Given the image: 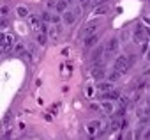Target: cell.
<instances>
[{"label": "cell", "mask_w": 150, "mask_h": 140, "mask_svg": "<svg viewBox=\"0 0 150 140\" xmlns=\"http://www.w3.org/2000/svg\"><path fill=\"white\" fill-rule=\"evenodd\" d=\"M132 66H131V62H129V59L125 57V55H122V57H117L115 59V62H113V69H117L118 73H127L129 69H131Z\"/></svg>", "instance_id": "1"}, {"label": "cell", "mask_w": 150, "mask_h": 140, "mask_svg": "<svg viewBox=\"0 0 150 140\" xmlns=\"http://www.w3.org/2000/svg\"><path fill=\"white\" fill-rule=\"evenodd\" d=\"M118 48H120V39L118 37H111L106 46H104V57H111V55H117L118 53Z\"/></svg>", "instance_id": "2"}, {"label": "cell", "mask_w": 150, "mask_h": 140, "mask_svg": "<svg viewBox=\"0 0 150 140\" xmlns=\"http://www.w3.org/2000/svg\"><path fill=\"white\" fill-rule=\"evenodd\" d=\"M0 46H2L6 51H11L14 46V36L13 34H4L0 32Z\"/></svg>", "instance_id": "3"}, {"label": "cell", "mask_w": 150, "mask_h": 140, "mask_svg": "<svg viewBox=\"0 0 150 140\" xmlns=\"http://www.w3.org/2000/svg\"><path fill=\"white\" fill-rule=\"evenodd\" d=\"M103 128V124H101V121H90L88 124H87V133L90 135V136H97V135H101V129Z\"/></svg>", "instance_id": "4"}, {"label": "cell", "mask_w": 150, "mask_h": 140, "mask_svg": "<svg viewBox=\"0 0 150 140\" xmlns=\"http://www.w3.org/2000/svg\"><path fill=\"white\" fill-rule=\"evenodd\" d=\"M97 41H99V34H90V36L83 37V46H85V50H90V48L97 46Z\"/></svg>", "instance_id": "5"}, {"label": "cell", "mask_w": 150, "mask_h": 140, "mask_svg": "<svg viewBox=\"0 0 150 140\" xmlns=\"http://www.w3.org/2000/svg\"><path fill=\"white\" fill-rule=\"evenodd\" d=\"M132 37H134V41H136V43L146 41V32H145V27L138 25V27L134 29V32H132Z\"/></svg>", "instance_id": "6"}, {"label": "cell", "mask_w": 150, "mask_h": 140, "mask_svg": "<svg viewBox=\"0 0 150 140\" xmlns=\"http://www.w3.org/2000/svg\"><path fill=\"white\" fill-rule=\"evenodd\" d=\"M28 21H30V27H32L34 30H37V32H39V30L42 29V25H44V21L41 20V16H35V14H32V16L28 14Z\"/></svg>", "instance_id": "7"}, {"label": "cell", "mask_w": 150, "mask_h": 140, "mask_svg": "<svg viewBox=\"0 0 150 140\" xmlns=\"http://www.w3.org/2000/svg\"><path fill=\"white\" fill-rule=\"evenodd\" d=\"M76 14H74V11H64L62 13V21L65 23V25H72L74 21H76Z\"/></svg>", "instance_id": "8"}, {"label": "cell", "mask_w": 150, "mask_h": 140, "mask_svg": "<svg viewBox=\"0 0 150 140\" xmlns=\"http://www.w3.org/2000/svg\"><path fill=\"white\" fill-rule=\"evenodd\" d=\"M106 75H108V73H106L104 66H97V67L92 69V78H94V80H103Z\"/></svg>", "instance_id": "9"}, {"label": "cell", "mask_w": 150, "mask_h": 140, "mask_svg": "<svg viewBox=\"0 0 150 140\" xmlns=\"http://www.w3.org/2000/svg\"><path fill=\"white\" fill-rule=\"evenodd\" d=\"M120 98V92L117 89H111L108 92H103V99H110V101H117Z\"/></svg>", "instance_id": "10"}, {"label": "cell", "mask_w": 150, "mask_h": 140, "mask_svg": "<svg viewBox=\"0 0 150 140\" xmlns=\"http://www.w3.org/2000/svg\"><path fill=\"white\" fill-rule=\"evenodd\" d=\"M97 27H99V25H97V23H94V21H92V23H88V25H87V27L83 29L81 36H83V37H87V36H90V34H96Z\"/></svg>", "instance_id": "11"}, {"label": "cell", "mask_w": 150, "mask_h": 140, "mask_svg": "<svg viewBox=\"0 0 150 140\" xmlns=\"http://www.w3.org/2000/svg\"><path fill=\"white\" fill-rule=\"evenodd\" d=\"M101 110H103L104 114H113V112H115L113 103H111L110 99H103V103H101Z\"/></svg>", "instance_id": "12"}, {"label": "cell", "mask_w": 150, "mask_h": 140, "mask_svg": "<svg viewBox=\"0 0 150 140\" xmlns=\"http://www.w3.org/2000/svg\"><path fill=\"white\" fill-rule=\"evenodd\" d=\"M103 55H104V46H97V48H96V51L92 53V62L103 60Z\"/></svg>", "instance_id": "13"}, {"label": "cell", "mask_w": 150, "mask_h": 140, "mask_svg": "<svg viewBox=\"0 0 150 140\" xmlns=\"http://www.w3.org/2000/svg\"><path fill=\"white\" fill-rule=\"evenodd\" d=\"M67 0H57L55 2V9H57V13H64V11H67Z\"/></svg>", "instance_id": "14"}, {"label": "cell", "mask_w": 150, "mask_h": 140, "mask_svg": "<svg viewBox=\"0 0 150 140\" xmlns=\"http://www.w3.org/2000/svg\"><path fill=\"white\" fill-rule=\"evenodd\" d=\"M97 89H99L101 92H108V91H111V89H115V87H113V84H111V82H99Z\"/></svg>", "instance_id": "15"}, {"label": "cell", "mask_w": 150, "mask_h": 140, "mask_svg": "<svg viewBox=\"0 0 150 140\" xmlns=\"http://www.w3.org/2000/svg\"><path fill=\"white\" fill-rule=\"evenodd\" d=\"M48 36H50L51 39H57V37L60 36V27H58V25H53V27L48 30Z\"/></svg>", "instance_id": "16"}, {"label": "cell", "mask_w": 150, "mask_h": 140, "mask_svg": "<svg viewBox=\"0 0 150 140\" xmlns=\"http://www.w3.org/2000/svg\"><path fill=\"white\" fill-rule=\"evenodd\" d=\"M120 76H122V73H118L117 69H113V71L108 75V82H111V84H115L117 80H120Z\"/></svg>", "instance_id": "17"}, {"label": "cell", "mask_w": 150, "mask_h": 140, "mask_svg": "<svg viewBox=\"0 0 150 140\" xmlns=\"http://www.w3.org/2000/svg\"><path fill=\"white\" fill-rule=\"evenodd\" d=\"M35 41H37V44H39V46H44V44H46V41H48V37H46V34H44V32H37Z\"/></svg>", "instance_id": "18"}, {"label": "cell", "mask_w": 150, "mask_h": 140, "mask_svg": "<svg viewBox=\"0 0 150 140\" xmlns=\"http://www.w3.org/2000/svg\"><path fill=\"white\" fill-rule=\"evenodd\" d=\"M104 13H108V6H97L96 9H94V16H101V14H104Z\"/></svg>", "instance_id": "19"}, {"label": "cell", "mask_w": 150, "mask_h": 140, "mask_svg": "<svg viewBox=\"0 0 150 140\" xmlns=\"http://www.w3.org/2000/svg\"><path fill=\"white\" fill-rule=\"evenodd\" d=\"M16 13H18V16H20V18H28V9H27V7H23V6H20V7L16 9Z\"/></svg>", "instance_id": "20"}, {"label": "cell", "mask_w": 150, "mask_h": 140, "mask_svg": "<svg viewBox=\"0 0 150 140\" xmlns=\"http://www.w3.org/2000/svg\"><path fill=\"white\" fill-rule=\"evenodd\" d=\"M9 11H11V6L9 4H2V6H0V16H7Z\"/></svg>", "instance_id": "21"}, {"label": "cell", "mask_w": 150, "mask_h": 140, "mask_svg": "<svg viewBox=\"0 0 150 140\" xmlns=\"http://www.w3.org/2000/svg\"><path fill=\"white\" fill-rule=\"evenodd\" d=\"M139 44V53H146V50L150 48V43L148 41H141V43H138Z\"/></svg>", "instance_id": "22"}, {"label": "cell", "mask_w": 150, "mask_h": 140, "mask_svg": "<svg viewBox=\"0 0 150 140\" xmlns=\"http://www.w3.org/2000/svg\"><path fill=\"white\" fill-rule=\"evenodd\" d=\"M51 16H53L51 13H48V11H44V13L41 14V20H42L44 23H51Z\"/></svg>", "instance_id": "23"}, {"label": "cell", "mask_w": 150, "mask_h": 140, "mask_svg": "<svg viewBox=\"0 0 150 140\" xmlns=\"http://www.w3.org/2000/svg\"><path fill=\"white\" fill-rule=\"evenodd\" d=\"M9 25V20H7V16H0V29H6Z\"/></svg>", "instance_id": "24"}, {"label": "cell", "mask_w": 150, "mask_h": 140, "mask_svg": "<svg viewBox=\"0 0 150 140\" xmlns=\"http://www.w3.org/2000/svg\"><path fill=\"white\" fill-rule=\"evenodd\" d=\"M125 140H134V133H132V131H127V135H125Z\"/></svg>", "instance_id": "25"}, {"label": "cell", "mask_w": 150, "mask_h": 140, "mask_svg": "<svg viewBox=\"0 0 150 140\" xmlns=\"http://www.w3.org/2000/svg\"><path fill=\"white\" fill-rule=\"evenodd\" d=\"M74 14H76V16H81V7H80V6L74 9Z\"/></svg>", "instance_id": "26"}, {"label": "cell", "mask_w": 150, "mask_h": 140, "mask_svg": "<svg viewBox=\"0 0 150 140\" xmlns=\"http://www.w3.org/2000/svg\"><path fill=\"white\" fill-rule=\"evenodd\" d=\"M143 23H145V25H148V27H150V16H145V18H143Z\"/></svg>", "instance_id": "27"}, {"label": "cell", "mask_w": 150, "mask_h": 140, "mask_svg": "<svg viewBox=\"0 0 150 140\" xmlns=\"http://www.w3.org/2000/svg\"><path fill=\"white\" fill-rule=\"evenodd\" d=\"M145 59H146V62H148V64H150V48H148V50H146V53H145Z\"/></svg>", "instance_id": "28"}, {"label": "cell", "mask_w": 150, "mask_h": 140, "mask_svg": "<svg viewBox=\"0 0 150 140\" xmlns=\"http://www.w3.org/2000/svg\"><path fill=\"white\" fill-rule=\"evenodd\" d=\"M48 7H50V9H51V7L55 9V0H50V2H48Z\"/></svg>", "instance_id": "29"}, {"label": "cell", "mask_w": 150, "mask_h": 140, "mask_svg": "<svg viewBox=\"0 0 150 140\" xmlns=\"http://www.w3.org/2000/svg\"><path fill=\"white\" fill-rule=\"evenodd\" d=\"M145 140H150V129H148V131H145Z\"/></svg>", "instance_id": "30"}, {"label": "cell", "mask_w": 150, "mask_h": 140, "mask_svg": "<svg viewBox=\"0 0 150 140\" xmlns=\"http://www.w3.org/2000/svg\"><path fill=\"white\" fill-rule=\"evenodd\" d=\"M78 2H81V4H85V2H88V0H78Z\"/></svg>", "instance_id": "31"}, {"label": "cell", "mask_w": 150, "mask_h": 140, "mask_svg": "<svg viewBox=\"0 0 150 140\" xmlns=\"http://www.w3.org/2000/svg\"><path fill=\"white\" fill-rule=\"evenodd\" d=\"M2 51H4V48H2V46H0V53H2Z\"/></svg>", "instance_id": "32"}]
</instances>
